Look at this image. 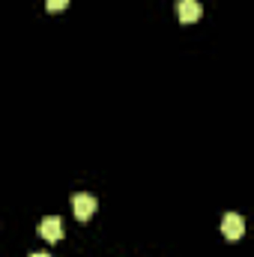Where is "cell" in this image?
<instances>
[{
    "instance_id": "cell-1",
    "label": "cell",
    "mask_w": 254,
    "mask_h": 257,
    "mask_svg": "<svg viewBox=\"0 0 254 257\" xmlns=\"http://www.w3.org/2000/svg\"><path fill=\"white\" fill-rule=\"evenodd\" d=\"M72 209H75V218H78V221H87V218L99 209V200L87 192H78L72 197Z\"/></svg>"
},
{
    "instance_id": "cell-2",
    "label": "cell",
    "mask_w": 254,
    "mask_h": 257,
    "mask_svg": "<svg viewBox=\"0 0 254 257\" xmlns=\"http://www.w3.org/2000/svg\"><path fill=\"white\" fill-rule=\"evenodd\" d=\"M39 236L48 239V242H60L63 239V221H60V215H45L39 221Z\"/></svg>"
},
{
    "instance_id": "cell-3",
    "label": "cell",
    "mask_w": 254,
    "mask_h": 257,
    "mask_svg": "<svg viewBox=\"0 0 254 257\" xmlns=\"http://www.w3.org/2000/svg\"><path fill=\"white\" fill-rule=\"evenodd\" d=\"M221 233H224L227 239H239V236L245 233V218H242L239 212H227V215L221 218Z\"/></svg>"
},
{
    "instance_id": "cell-4",
    "label": "cell",
    "mask_w": 254,
    "mask_h": 257,
    "mask_svg": "<svg viewBox=\"0 0 254 257\" xmlns=\"http://www.w3.org/2000/svg\"><path fill=\"white\" fill-rule=\"evenodd\" d=\"M177 15H180L183 24H191V21H197V18L203 15V9H200L197 0H180V3H177Z\"/></svg>"
},
{
    "instance_id": "cell-5",
    "label": "cell",
    "mask_w": 254,
    "mask_h": 257,
    "mask_svg": "<svg viewBox=\"0 0 254 257\" xmlns=\"http://www.w3.org/2000/svg\"><path fill=\"white\" fill-rule=\"evenodd\" d=\"M66 6H69V0H45V9L48 12H63Z\"/></svg>"
},
{
    "instance_id": "cell-6",
    "label": "cell",
    "mask_w": 254,
    "mask_h": 257,
    "mask_svg": "<svg viewBox=\"0 0 254 257\" xmlns=\"http://www.w3.org/2000/svg\"><path fill=\"white\" fill-rule=\"evenodd\" d=\"M30 257H51V254H30Z\"/></svg>"
}]
</instances>
